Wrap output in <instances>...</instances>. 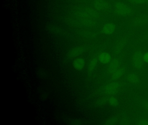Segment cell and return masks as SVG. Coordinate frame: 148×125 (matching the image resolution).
I'll use <instances>...</instances> for the list:
<instances>
[{
  "instance_id": "cell-1",
  "label": "cell",
  "mask_w": 148,
  "mask_h": 125,
  "mask_svg": "<svg viewBox=\"0 0 148 125\" xmlns=\"http://www.w3.org/2000/svg\"><path fill=\"white\" fill-rule=\"evenodd\" d=\"M114 13L119 16H127L131 13V9L128 4L122 1H116L113 6Z\"/></svg>"
},
{
  "instance_id": "cell-2",
  "label": "cell",
  "mask_w": 148,
  "mask_h": 125,
  "mask_svg": "<svg viewBox=\"0 0 148 125\" xmlns=\"http://www.w3.org/2000/svg\"><path fill=\"white\" fill-rule=\"evenodd\" d=\"M116 27L113 23H107L102 28V32L106 35H111L116 31Z\"/></svg>"
},
{
  "instance_id": "cell-3",
  "label": "cell",
  "mask_w": 148,
  "mask_h": 125,
  "mask_svg": "<svg viewBox=\"0 0 148 125\" xmlns=\"http://www.w3.org/2000/svg\"><path fill=\"white\" fill-rule=\"evenodd\" d=\"M143 56L139 53L135 54L132 58V62L135 67H140L143 66L144 62Z\"/></svg>"
},
{
  "instance_id": "cell-4",
  "label": "cell",
  "mask_w": 148,
  "mask_h": 125,
  "mask_svg": "<svg viewBox=\"0 0 148 125\" xmlns=\"http://www.w3.org/2000/svg\"><path fill=\"white\" fill-rule=\"evenodd\" d=\"M73 65L76 70H82L84 67L85 62L83 58L79 57L74 60Z\"/></svg>"
},
{
  "instance_id": "cell-5",
  "label": "cell",
  "mask_w": 148,
  "mask_h": 125,
  "mask_svg": "<svg viewBox=\"0 0 148 125\" xmlns=\"http://www.w3.org/2000/svg\"><path fill=\"white\" fill-rule=\"evenodd\" d=\"M106 89L107 93L110 94H114L118 92L119 86L116 82H112L108 84Z\"/></svg>"
},
{
  "instance_id": "cell-6",
  "label": "cell",
  "mask_w": 148,
  "mask_h": 125,
  "mask_svg": "<svg viewBox=\"0 0 148 125\" xmlns=\"http://www.w3.org/2000/svg\"><path fill=\"white\" fill-rule=\"evenodd\" d=\"M111 59V57L108 53H103L99 55V61L103 64H109L110 62Z\"/></svg>"
},
{
  "instance_id": "cell-7",
  "label": "cell",
  "mask_w": 148,
  "mask_h": 125,
  "mask_svg": "<svg viewBox=\"0 0 148 125\" xmlns=\"http://www.w3.org/2000/svg\"><path fill=\"white\" fill-rule=\"evenodd\" d=\"M82 53L81 47H76L71 49L67 54V56L70 58H73L78 56Z\"/></svg>"
},
{
  "instance_id": "cell-8",
  "label": "cell",
  "mask_w": 148,
  "mask_h": 125,
  "mask_svg": "<svg viewBox=\"0 0 148 125\" xmlns=\"http://www.w3.org/2000/svg\"><path fill=\"white\" fill-rule=\"evenodd\" d=\"M97 7L102 10H106L109 8L110 3L107 0H99L97 2Z\"/></svg>"
},
{
  "instance_id": "cell-9",
  "label": "cell",
  "mask_w": 148,
  "mask_h": 125,
  "mask_svg": "<svg viewBox=\"0 0 148 125\" xmlns=\"http://www.w3.org/2000/svg\"><path fill=\"white\" fill-rule=\"evenodd\" d=\"M123 70L122 69H116L112 73V77L114 79H118L122 76L123 73Z\"/></svg>"
},
{
  "instance_id": "cell-10",
  "label": "cell",
  "mask_w": 148,
  "mask_h": 125,
  "mask_svg": "<svg viewBox=\"0 0 148 125\" xmlns=\"http://www.w3.org/2000/svg\"><path fill=\"white\" fill-rule=\"evenodd\" d=\"M109 102L112 106H116L118 104V101L116 97L112 96L109 99Z\"/></svg>"
},
{
  "instance_id": "cell-11",
  "label": "cell",
  "mask_w": 148,
  "mask_h": 125,
  "mask_svg": "<svg viewBox=\"0 0 148 125\" xmlns=\"http://www.w3.org/2000/svg\"><path fill=\"white\" fill-rule=\"evenodd\" d=\"M118 64L116 62H113L111 64L110 67V71L112 73H113L116 69H117Z\"/></svg>"
},
{
  "instance_id": "cell-12",
  "label": "cell",
  "mask_w": 148,
  "mask_h": 125,
  "mask_svg": "<svg viewBox=\"0 0 148 125\" xmlns=\"http://www.w3.org/2000/svg\"><path fill=\"white\" fill-rule=\"evenodd\" d=\"M97 61L96 59H94L92 60L89 65V69L90 70L93 69L97 66Z\"/></svg>"
},
{
  "instance_id": "cell-13",
  "label": "cell",
  "mask_w": 148,
  "mask_h": 125,
  "mask_svg": "<svg viewBox=\"0 0 148 125\" xmlns=\"http://www.w3.org/2000/svg\"><path fill=\"white\" fill-rule=\"evenodd\" d=\"M146 0H131L130 1L136 4H142L145 3Z\"/></svg>"
},
{
  "instance_id": "cell-14",
  "label": "cell",
  "mask_w": 148,
  "mask_h": 125,
  "mask_svg": "<svg viewBox=\"0 0 148 125\" xmlns=\"http://www.w3.org/2000/svg\"><path fill=\"white\" fill-rule=\"evenodd\" d=\"M143 59L145 62L148 63V52L144 54L143 55Z\"/></svg>"
},
{
  "instance_id": "cell-15",
  "label": "cell",
  "mask_w": 148,
  "mask_h": 125,
  "mask_svg": "<svg viewBox=\"0 0 148 125\" xmlns=\"http://www.w3.org/2000/svg\"><path fill=\"white\" fill-rule=\"evenodd\" d=\"M129 1H131V0H129Z\"/></svg>"
},
{
  "instance_id": "cell-16",
  "label": "cell",
  "mask_w": 148,
  "mask_h": 125,
  "mask_svg": "<svg viewBox=\"0 0 148 125\" xmlns=\"http://www.w3.org/2000/svg\"></svg>"
}]
</instances>
